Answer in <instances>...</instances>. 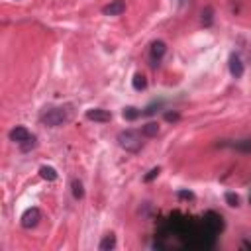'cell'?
<instances>
[{
    "instance_id": "obj_1",
    "label": "cell",
    "mask_w": 251,
    "mask_h": 251,
    "mask_svg": "<svg viewBox=\"0 0 251 251\" xmlns=\"http://www.w3.org/2000/svg\"><path fill=\"white\" fill-rule=\"evenodd\" d=\"M218 233L212 231L200 218V222L175 212L171 214L159 228L155 247L159 249H171V247H181V249H212L216 245Z\"/></svg>"
},
{
    "instance_id": "obj_2",
    "label": "cell",
    "mask_w": 251,
    "mask_h": 251,
    "mask_svg": "<svg viewBox=\"0 0 251 251\" xmlns=\"http://www.w3.org/2000/svg\"><path fill=\"white\" fill-rule=\"evenodd\" d=\"M73 118V104H65V106H49L42 112L40 120L47 128H59V126L67 124Z\"/></svg>"
},
{
    "instance_id": "obj_3",
    "label": "cell",
    "mask_w": 251,
    "mask_h": 251,
    "mask_svg": "<svg viewBox=\"0 0 251 251\" xmlns=\"http://www.w3.org/2000/svg\"><path fill=\"white\" fill-rule=\"evenodd\" d=\"M118 144L122 149L130 151V153H138L142 147H144V142H142V134L140 132H134V130H124L118 134Z\"/></svg>"
},
{
    "instance_id": "obj_4",
    "label": "cell",
    "mask_w": 251,
    "mask_h": 251,
    "mask_svg": "<svg viewBox=\"0 0 251 251\" xmlns=\"http://www.w3.org/2000/svg\"><path fill=\"white\" fill-rule=\"evenodd\" d=\"M202 222L212 230V231H216V233H222L224 231V218L218 214V212H214V210H208L204 216H202Z\"/></svg>"
},
{
    "instance_id": "obj_5",
    "label": "cell",
    "mask_w": 251,
    "mask_h": 251,
    "mask_svg": "<svg viewBox=\"0 0 251 251\" xmlns=\"http://www.w3.org/2000/svg\"><path fill=\"white\" fill-rule=\"evenodd\" d=\"M40 220H42V212H40V208H28L24 214H22V228H26V230H32V228H36L38 224H40Z\"/></svg>"
},
{
    "instance_id": "obj_6",
    "label": "cell",
    "mask_w": 251,
    "mask_h": 251,
    "mask_svg": "<svg viewBox=\"0 0 251 251\" xmlns=\"http://www.w3.org/2000/svg\"><path fill=\"white\" fill-rule=\"evenodd\" d=\"M167 53V43L165 42H161V40H157V42H153L151 43V47H149V59H151V67H157L159 65V61L163 59V55Z\"/></svg>"
},
{
    "instance_id": "obj_7",
    "label": "cell",
    "mask_w": 251,
    "mask_h": 251,
    "mask_svg": "<svg viewBox=\"0 0 251 251\" xmlns=\"http://www.w3.org/2000/svg\"><path fill=\"white\" fill-rule=\"evenodd\" d=\"M86 120H90V122H98V124H106V122H110L112 120V112H108V110H102V108H90V110H86Z\"/></svg>"
},
{
    "instance_id": "obj_8",
    "label": "cell",
    "mask_w": 251,
    "mask_h": 251,
    "mask_svg": "<svg viewBox=\"0 0 251 251\" xmlns=\"http://www.w3.org/2000/svg\"><path fill=\"white\" fill-rule=\"evenodd\" d=\"M30 138H34V134H32L28 128H24V126H16V128L10 132V142H14V144H18V146L26 144Z\"/></svg>"
},
{
    "instance_id": "obj_9",
    "label": "cell",
    "mask_w": 251,
    "mask_h": 251,
    "mask_svg": "<svg viewBox=\"0 0 251 251\" xmlns=\"http://www.w3.org/2000/svg\"><path fill=\"white\" fill-rule=\"evenodd\" d=\"M124 12H126V2H124V0H112L110 4H106L102 8L104 16H122Z\"/></svg>"
},
{
    "instance_id": "obj_10",
    "label": "cell",
    "mask_w": 251,
    "mask_h": 251,
    "mask_svg": "<svg viewBox=\"0 0 251 251\" xmlns=\"http://www.w3.org/2000/svg\"><path fill=\"white\" fill-rule=\"evenodd\" d=\"M243 63H241V57L237 53H231L230 55V73L233 79H241L243 77Z\"/></svg>"
},
{
    "instance_id": "obj_11",
    "label": "cell",
    "mask_w": 251,
    "mask_h": 251,
    "mask_svg": "<svg viewBox=\"0 0 251 251\" xmlns=\"http://www.w3.org/2000/svg\"><path fill=\"white\" fill-rule=\"evenodd\" d=\"M116 247V235L114 233H108V235H104V239L100 241V245H98V249L100 251H112Z\"/></svg>"
},
{
    "instance_id": "obj_12",
    "label": "cell",
    "mask_w": 251,
    "mask_h": 251,
    "mask_svg": "<svg viewBox=\"0 0 251 251\" xmlns=\"http://www.w3.org/2000/svg\"><path fill=\"white\" fill-rule=\"evenodd\" d=\"M142 134H144L146 138H155V136L159 134V124H157V122H149V124H146L144 128H142Z\"/></svg>"
},
{
    "instance_id": "obj_13",
    "label": "cell",
    "mask_w": 251,
    "mask_h": 251,
    "mask_svg": "<svg viewBox=\"0 0 251 251\" xmlns=\"http://www.w3.org/2000/svg\"><path fill=\"white\" fill-rule=\"evenodd\" d=\"M40 177L42 179H45V181H57V171L53 169V167H47V165H43V167H40Z\"/></svg>"
},
{
    "instance_id": "obj_14",
    "label": "cell",
    "mask_w": 251,
    "mask_h": 251,
    "mask_svg": "<svg viewBox=\"0 0 251 251\" xmlns=\"http://www.w3.org/2000/svg\"><path fill=\"white\" fill-rule=\"evenodd\" d=\"M122 116L128 120V122H134V120H138V118L142 116V110H138V108H134V106H128V108H124Z\"/></svg>"
},
{
    "instance_id": "obj_15",
    "label": "cell",
    "mask_w": 251,
    "mask_h": 251,
    "mask_svg": "<svg viewBox=\"0 0 251 251\" xmlns=\"http://www.w3.org/2000/svg\"><path fill=\"white\" fill-rule=\"evenodd\" d=\"M132 84H134V88H136V90H146V86H147V79H146L142 73H136V75H134Z\"/></svg>"
},
{
    "instance_id": "obj_16",
    "label": "cell",
    "mask_w": 251,
    "mask_h": 251,
    "mask_svg": "<svg viewBox=\"0 0 251 251\" xmlns=\"http://www.w3.org/2000/svg\"><path fill=\"white\" fill-rule=\"evenodd\" d=\"M212 22H214V8L212 6H206L202 10V24L208 28V26H212Z\"/></svg>"
},
{
    "instance_id": "obj_17",
    "label": "cell",
    "mask_w": 251,
    "mask_h": 251,
    "mask_svg": "<svg viewBox=\"0 0 251 251\" xmlns=\"http://www.w3.org/2000/svg\"><path fill=\"white\" fill-rule=\"evenodd\" d=\"M71 188H73V196L77 198V200H81V198H84V188H83V183L81 181H73L71 183Z\"/></svg>"
},
{
    "instance_id": "obj_18",
    "label": "cell",
    "mask_w": 251,
    "mask_h": 251,
    "mask_svg": "<svg viewBox=\"0 0 251 251\" xmlns=\"http://www.w3.org/2000/svg\"><path fill=\"white\" fill-rule=\"evenodd\" d=\"M36 146H38V138L34 136V138H30V140H28L26 144H22V146H20V149H22L24 153H28V151H32V149H34Z\"/></svg>"
},
{
    "instance_id": "obj_19",
    "label": "cell",
    "mask_w": 251,
    "mask_h": 251,
    "mask_svg": "<svg viewBox=\"0 0 251 251\" xmlns=\"http://www.w3.org/2000/svg\"><path fill=\"white\" fill-rule=\"evenodd\" d=\"M224 198H226L228 206H239V202H241V200H239V196H237L235 192H226V196H224Z\"/></svg>"
},
{
    "instance_id": "obj_20",
    "label": "cell",
    "mask_w": 251,
    "mask_h": 251,
    "mask_svg": "<svg viewBox=\"0 0 251 251\" xmlns=\"http://www.w3.org/2000/svg\"><path fill=\"white\" fill-rule=\"evenodd\" d=\"M161 106H163V102H153V104H149L146 110H142V116H151V114H155L157 108H161Z\"/></svg>"
},
{
    "instance_id": "obj_21",
    "label": "cell",
    "mask_w": 251,
    "mask_h": 251,
    "mask_svg": "<svg viewBox=\"0 0 251 251\" xmlns=\"http://www.w3.org/2000/svg\"><path fill=\"white\" fill-rule=\"evenodd\" d=\"M159 173H161V169H159V167H155V169H151V171H149V173L144 177V181H146V183H151V181H153V179H155Z\"/></svg>"
},
{
    "instance_id": "obj_22",
    "label": "cell",
    "mask_w": 251,
    "mask_h": 251,
    "mask_svg": "<svg viewBox=\"0 0 251 251\" xmlns=\"http://www.w3.org/2000/svg\"><path fill=\"white\" fill-rule=\"evenodd\" d=\"M179 118H181L179 112H167V114H165V120H167V122H179Z\"/></svg>"
},
{
    "instance_id": "obj_23",
    "label": "cell",
    "mask_w": 251,
    "mask_h": 251,
    "mask_svg": "<svg viewBox=\"0 0 251 251\" xmlns=\"http://www.w3.org/2000/svg\"><path fill=\"white\" fill-rule=\"evenodd\" d=\"M179 198H187V200H192L194 194L190 190H179Z\"/></svg>"
},
{
    "instance_id": "obj_24",
    "label": "cell",
    "mask_w": 251,
    "mask_h": 251,
    "mask_svg": "<svg viewBox=\"0 0 251 251\" xmlns=\"http://www.w3.org/2000/svg\"><path fill=\"white\" fill-rule=\"evenodd\" d=\"M179 2H181V4H185V2H188V0H179Z\"/></svg>"
},
{
    "instance_id": "obj_25",
    "label": "cell",
    "mask_w": 251,
    "mask_h": 251,
    "mask_svg": "<svg viewBox=\"0 0 251 251\" xmlns=\"http://www.w3.org/2000/svg\"><path fill=\"white\" fill-rule=\"evenodd\" d=\"M249 202H251V196H249Z\"/></svg>"
}]
</instances>
